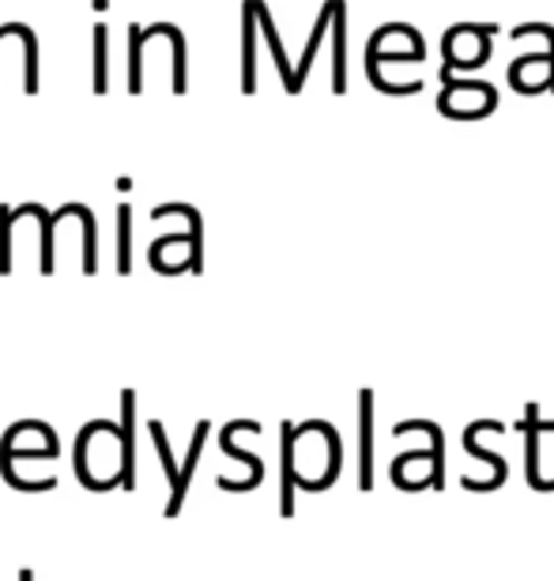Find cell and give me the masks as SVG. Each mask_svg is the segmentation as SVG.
<instances>
[{
	"mask_svg": "<svg viewBox=\"0 0 554 581\" xmlns=\"http://www.w3.org/2000/svg\"><path fill=\"white\" fill-rule=\"evenodd\" d=\"M75 480L88 491H113L125 483V438H121V423L110 419H91L75 434Z\"/></svg>",
	"mask_w": 554,
	"mask_h": 581,
	"instance_id": "6da1fadb",
	"label": "cell"
},
{
	"mask_svg": "<svg viewBox=\"0 0 554 581\" xmlns=\"http://www.w3.org/2000/svg\"><path fill=\"white\" fill-rule=\"evenodd\" d=\"M491 42H494V23H456L449 27L442 38V83L453 80V72H472L491 61Z\"/></svg>",
	"mask_w": 554,
	"mask_h": 581,
	"instance_id": "7a4b0ae2",
	"label": "cell"
},
{
	"mask_svg": "<svg viewBox=\"0 0 554 581\" xmlns=\"http://www.w3.org/2000/svg\"><path fill=\"white\" fill-rule=\"evenodd\" d=\"M437 110L453 121H480L498 110V91L483 80H445L437 94Z\"/></svg>",
	"mask_w": 554,
	"mask_h": 581,
	"instance_id": "3957f363",
	"label": "cell"
},
{
	"mask_svg": "<svg viewBox=\"0 0 554 581\" xmlns=\"http://www.w3.org/2000/svg\"><path fill=\"white\" fill-rule=\"evenodd\" d=\"M234 434H261V423H253V419H234V423L223 427V434H219V450L226 457H234V461H242L245 469H250V480H219V491H234V494H245L253 488H261L264 480V461L250 450H242V445H234Z\"/></svg>",
	"mask_w": 554,
	"mask_h": 581,
	"instance_id": "277c9868",
	"label": "cell"
},
{
	"mask_svg": "<svg viewBox=\"0 0 554 581\" xmlns=\"http://www.w3.org/2000/svg\"><path fill=\"white\" fill-rule=\"evenodd\" d=\"M483 431L502 434V431H505V423H498V419H480V423H472V427H467V431H464V450L472 453V457H480L483 464H491V469H494V480H461L467 491H480V494H483V491H498L502 483H505V475H510V464H505L498 453L483 450V445L475 442V438H480Z\"/></svg>",
	"mask_w": 554,
	"mask_h": 581,
	"instance_id": "5b68a950",
	"label": "cell"
},
{
	"mask_svg": "<svg viewBox=\"0 0 554 581\" xmlns=\"http://www.w3.org/2000/svg\"><path fill=\"white\" fill-rule=\"evenodd\" d=\"M374 488V393H359V491Z\"/></svg>",
	"mask_w": 554,
	"mask_h": 581,
	"instance_id": "8992f818",
	"label": "cell"
},
{
	"mask_svg": "<svg viewBox=\"0 0 554 581\" xmlns=\"http://www.w3.org/2000/svg\"><path fill=\"white\" fill-rule=\"evenodd\" d=\"M208 434H212V423H208V419H200L197 431H193V442H189L185 461H181V475H178L174 488H170V502H167V510H162V513H167V518H178L181 507H185L189 483H193V472H197V464H200V453H204Z\"/></svg>",
	"mask_w": 554,
	"mask_h": 581,
	"instance_id": "52a82bcc",
	"label": "cell"
},
{
	"mask_svg": "<svg viewBox=\"0 0 554 581\" xmlns=\"http://www.w3.org/2000/svg\"><path fill=\"white\" fill-rule=\"evenodd\" d=\"M412 431H423L430 438V488L442 491L445 488V434L437 423L430 419H407V423H396V438L400 434H412Z\"/></svg>",
	"mask_w": 554,
	"mask_h": 581,
	"instance_id": "ba28073f",
	"label": "cell"
},
{
	"mask_svg": "<svg viewBox=\"0 0 554 581\" xmlns=\"http://www.w3.org/2000/svg\"><path fill=\"white\" fill-rule=\"evenodd\" d=\"M536 412H540V408L532 404L528 415H524V423H521V431L528 434V483L536 491H554V480H543V475H540V434L554 431V419H540Z\"/></svg>",
	"mask_w": 554,
	"mask_h": 581,
	"instance_id": "9c48e42d",
	"label": "cell"
},
{
	"mask_svg": "<svg viewBox=\"0 0 554 581\" xmlns=\"http://www.w3.org/2000/svg\"><path fill=\"white\" fill-rule=\"evenodd\" d=\"M121 438H125V483L121 491H137V393H121Z\"/></svg>",
	"mask_w": 554,
	"mask_h": 581,
	"instance_id": "30bf717a",
	"label": "cell"
},
{
	"mask_svg": "<svg viewBox=\"0 0 554 581\" xmlns=\"http://www.w3.org/2000/svg\"><path fill=\"white\" fill-rule=\"evenodd\" d=\"M75 208L80 204H64L61 212H46V208H38V204H23L16 212V219H23V216H34L38 223H42V276H53V234H57V223H61L64 216H75Z\"/></svg>",
	"mask_w": 554,
	"mask_h": 581,
	"instance_id": "8fae6325",
	"label": "cell"
},
{
	"mask_svg": "<svg viewBox=\"0 0 554 581\" xmlns=\"http://www.w3.org/2000/svg\"><path fill=\"white\" fill-rule=\"evenodd\" d=\"M294 423H283V488H280V513L294 518V488H299V469H294Z\"/></svg>",
	"mask_w": 554,
	"mask_h": 581,
	"instance_id": "7c38bea8",
	"label": "cell"
},
{
	"mask_svg": "<svg viewBox=\"0 0 554 581\" xmlns=\"http://www.w3.org/2000/svg\"><path fill=\"white\" fill-rule=\"evenodd\" d=\"M332 31H336V64H332V91H347V4L332 0Z\"/></svg>",
	"mask_w": 554,
	"mask_h": 581,
	"instance_id": "4fadbf2b",
	"label": "cell"
},
{
	"mask_svg": "<svg viewBox=\"0 0 554 581\" xmlns=\"http://www.w3.org/2000/svg\"><path fill=\"white\" fill-rule=\"evenodd\" d=\"M155 219H167V216H185L189 219V234H193V253H189V269L193 272H204V242H200V212L197 208H189V204H162L151 212Z\"/></svg>",
	"mask_w": 554,
	"mask_h": 581,
	"instance_id": "5bb4252c",
	"label": "cell"
},
{
	"mask_svg": "<svg viewBox=\"0 0 554 581\" xmlns=\"http://www.w3.org/2000/svg\"><path fill=\"white\" fill-rule=\"evenodd\" d=\"M253 8H256V23H261V31H264V38H269V46H272L275 64H280L283 88H286V91H294V69H291V64H286L283 42H280V34H275V23H272V16H269V8H264L261 0H253Z\"/></svg>",
	"mask_w": 554,
	"mask_h": 581,
	"instance_id": "9a60e30c",
	"label": "cell"
},
{
	"mask_svg": "<svg viewBox=\"0 0 554 581\" xmlns=\"http://www.w3.org/2000/svg\"><path fill=\"white\" fill-rule=\"evenodd\" d=\"M245 31H242V46H245V64H242V91L253 94L256 91V64H253V42H256V8L253 0H245Z\"/></svg>",
	"mask_w": 554,
	"mask_h": 581,
	"instance_id": "2e32d148",
	"label": "cell"
},
{
	"mask_svg": "<svg viewBox=\"0 0 554 581\" xmlns=\"http://www.w3.org/2000/svg\"><path fill=\"white\" fill-rule=\"evenodd\" d=\"M148 434H151V442H155V450H159V461H162V469H167L170 488H174L178 475H181V464L174 461V450H170V438H167V431H162L159 419H148Z\"/></svg>",
	"mask_w": 554,
	"mask_h": 581,
	"instance_id": "e0dca14e",
	"label": "cell"
},
{
	"mask_svg": "<svg viewBox=\"0 0 554 581\" xmlns=\"http://www.w3.org/2000/svg\"><path fill=\"white\" fill-rule=\"evenodd\" d=\"M129 242H132V212H129V204H121L118 208V272L121 276H129V269H132Z\"/></svg>",
	"mask_w": 554,
	"mask_h": 581,
	"instance_id": "ac0fdd59",
	"label": "cell"
},
{
	"mask_svg": "<svg viewBox=\"0 0 554 581\" xmlns=\"http://www.w3.org/2000/svg\"><path fill=\"white\" fill-rule=\"evenodd\" d=\"M12 223H16V212L0 204V276L12 272Z\"/></svg>",
	"mask_w": 554,
	"mask_h": 581,
	"instance_id": "d6986e66",
	"label": "cell"
},
{
	"mask_svg": "<svg viewBox=\"0 0 554 581\" xmlns=\"http://www.w3.org/2000/svg\"><path fill=\"white\" fill-rule=\"evenodd\" d=\"M94 91H107V27H94Z\"/></svg>",
	"mask_w": 554,
	"mask_h": 581,
	"instance_id": "ffe728a7",
	"label": "cell"
},
{
	"mask_svg": "<svg viewBox=\"0 0 554 581\" xmlns=\"http://www.w3.org/2000/svg\"><path fill=\"white\" fill-rule=\"evenodd\" d=\"M19 581H34V570H27V567H23V570H19Z\"/></svg>",
	"mask_w": 554,
	"mask_h": 581,
	"instance_id": "44dd1931",
	"label": "cell"
},
{
	"mask_svg": "<svg viewBox=\"0 0 554 581\" xmlns=\"http://www.w3.org/2000/svg\"><path fill=\"white\" fill-rule=\"evenodd\" d=\"M16 31V23H8V27H0V38H8V34H12Z\"/></svg>",
	"mask_w": 554,
	"mask_h": 581,
	"instance_id": "7402d4cb",
	"label": "cell"
}]
</instances>
